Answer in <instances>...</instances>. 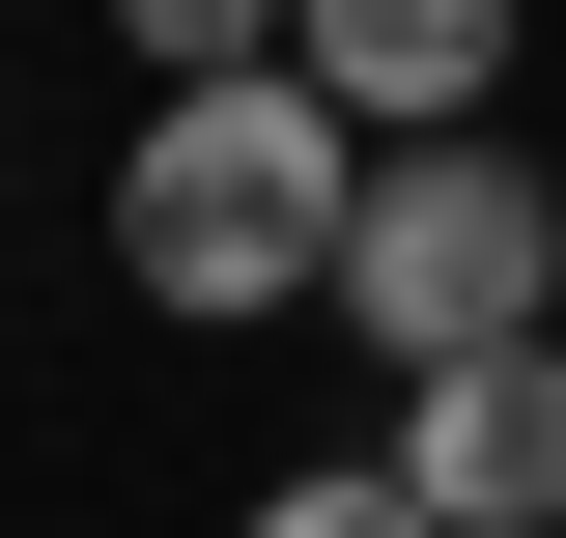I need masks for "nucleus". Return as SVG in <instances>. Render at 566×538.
I'll return each instance as SVG.
<instances>
[{
  "mask_svg": "<svg viewBox=\"0 0 566 538\" xmlns=\"http://www.w3.org/2000/svg\"><path fill=\"white\" fill-rule=\"evenodd\" d=\"M340 256H368V114L312 58L283 85H170V114L114 142V283L142 312L255 340V312H340Z\"/></svg>",
  "mask_w": 566,
  "mask_h": 538,
  "instance_id": "nucleus-1",
  "label": "nucleus"
},
{
  "mask_svg": "<svg viewBox=\"0 0 566 538\" xmlns=\"http://www.w3.org/2000/svg\"><path fill=\"white\" fill-rule=\"evenodd\" d=\"M340 340H368V369H482V340H566V170H538V142H368Z\"/></svg>",
  "mask_w": 566,
  "mask_h": 538,
  "instance_id": "nucleus-2",
  "label": "nucleus"
},
{
  "mask_svg": "<svg viewBox=\"0 0 566 538\" xmlns=\"http://www.w3.org/2000/svg\"><path fill=\"white\" fill-rule=\"evenodd\" d=\"M397 510H424V538H566V340L397 369Z\"/></svg>",
  "mask_w": 566,
  "mask_h": 538,
  "instance_id": "nucleus-3",
  "label": "nucleus"
},
{
  "mask_svg": "<svg viewBox=\"0 0 566 538\" xmlns=\"http://www.w3.org/2000/svg\"><path fill=\"white\" fill-rule=\"evenodd\" d=\"M283 58L340 85L368 142H510V0H312Z\"/></svg>",
  "mask_w": 566,
  "mask_h": 538,
  "instance_id": "nucleus-4",
  "label": "nucleus"
},
{
  "mask_svg": "<svg viewBox=\"0 0 566 538\" xmlns=\"http://www.w3.org/2000/svg\"><path fill=\"white\" fill-rule=\"evenodd\" d=\"M114 29H142L170 85H283V29H312V0H114Z\"/></svg>",
  "mask_w": 566,
  "mask_h": 538,
  "instance_id": "nucleus-5",
  "label": "nucleus"
},
{
  "mask_svg": "<svg viewBox=\"0 0 566 538\" xmlns=\"http://www.w3.org/2000/svg\"><path fill=\"white\" fill-rule=\"evenodd\" d=\"M227 538H424V510H397V454H312V482H255Z\"/></svg>",
  "mask_w": 566,
  "mask_h": 538,
  "instance_id": "nucleus-6",
  "label": "nucleus"
}]
</instances>
